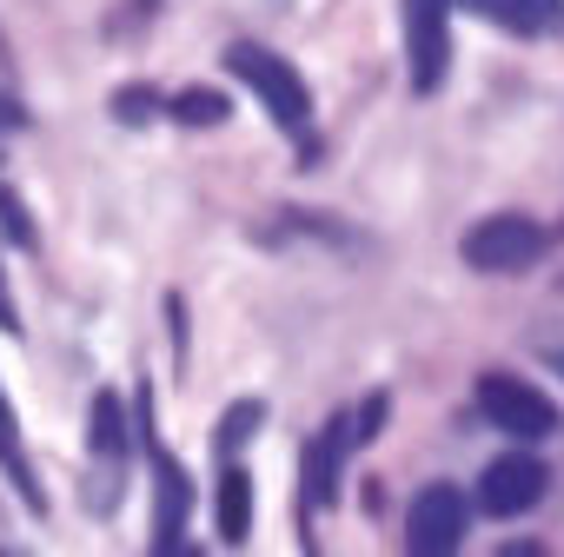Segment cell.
<instances>
[{"mask_svg":"<svg viewBox=\"0 0 564 557\" xmlns=\"http://www.w3.org/2000/svg\"><path fill=\"white\" fill-rule=\"evenodd\" d=\"M471 8H478L485 21H498L505 34H524V41L564 34V0H471Z\"/></svg>","mask_w":564,"mask_h":557,"instance_id":"9","label":"cell"},{"mask_svg":"<svg viewBox=\"0 0 564 557\" xmlns=\"http://www.w3.org/2000/svg\"><path fill=\"white\" fill-rule=\"evenodd\" d=\"M544 245H551V232L538 226V219H524V212H491V219H478L471 232H465V265L471 272H531L538 259H544Z\"/></svg>","mask_w":564,"mask_h":557,"instance_id":"2","label":"cell"},{"mask_svg":"<svg viewBox=\"0 0 564 557\" xmlns=\"http://www.w3.org/2000/svg\"><path fill=\"white\" fill-rule=\"evenodd\" d=\"M259 418H265V405H259V398H239V405L219 418V438H213V445H219V458H226V465H232V451L259 432Z\"/></svg>","mask_w":564,"mask_h":557,"instance_id":"13","label":"cell"},{"mask_svg":"<svg viewBox=\"0 0 564 557\" xmlns=\"http://www.w3.org/2000/svg\"><path fill=\"white\" fill-rule=\"evenodd\" d=\"M226 67L265 100V113L279 120V133H293V140L313 133V94H306V80L293 74V61H279V54L259 47V41H232V47H226Z\"/></svg>","mask_w":564,"mask_h":557,"instance_id":"1","label":"cell"},{"mask_svg":"<svg viewBox=\"0 0 564 557\" xmlns=\"http://www.w3.org/2000/svg\"><path fill=\"white\" fill-rule=\"evenodd\" d=\"M405 61L412 94H438L452 67V0H405Z\"/></svg>","mask_w":564,"mask_h":557,"instance_id":"5","label":"cell"},{"mask_svg":"<svg viewBox=\"0 0 564 557\" xmlns=\"http://www.w3.org/2000/svg\"><path fill=\"white\" fill-rule=\"evenodd\" d=\"M232 107H226V94H213V87H186V94H173V120L180 127H219Z\"/></svg>","mask_w":564,"mask_h":557,"instance_id":"12","label":"cell"},{"mask_svg":"<svg viewBox=\"0 0 564 557\" xmlns=\"http://www.w3.org/2000/svg\"><path fill=\"white\" fill-rule=\"evenodd\" d=\"M498 557H551V550H544V544H531V537H511Z\"/></svg>","mask_w":564,"mask_h":557,"instance_id":"16","label":"cell"},{"mask_svg":"<svg viewBox=\"0 0 564 557\" xmlns=\"http://www.w3.org/2000/svg\"><path fill=\"white\" fill-rule=\"evenodd\" d=\"M0 465H8V478L21 484V498L41 511L47 498H41V484H34V465H28V451H21V425H14V405H8V392H0Z\"/></svg>","mask_w":564,"mask_h":557,"instance_id":"11","label":"cell"},{"mask_svg":"<svg viewBox=\"0 0 564 557\" xmlns=\"http://www.w3.org/2000/svg\"><path fill=\"white\" fill-rule=\"evenodd\" d=\"M544 484H551V471H544L531 451H505V458H491L485 478H478V511H491V517H524V511L544 498Z\"/></svg>","mask_w":564,"mask_h":557,"instance_id":"6","label":"cell"},{"mask_svg":"<svg viewBox=\"0 0 564 557\" xmlns=\"http://www.w3.org/2000/svg\"><path fill=\"white\" fill-rule=\"evenodd\" d=\"M153 478H160V524H153L160 537H153V544H160V557H186V550H180V537H186V504H193L186 471L160 451V458H153Z\"/></svg>","mask_w":564,"mask_h":557,"instance_id":"8","label":"cell"},{"mask_svg":"<svg viewBox=\"0 0 564 557\" xmlns=\"http://www.w3.org/2000/svg\"><path fill=\"white\" fill-rule=\"evenodd\" d=\"M153 87H127V94H113V113L127 120V127H140V120H153Z\"/></svg>","mask_w":564,"mask_h":557,"instance_id":"15","label":"cell"},{"mask_svg":"<svg viewBox=\"0 0 564 557\" xmlns=\"http://www.w3.org/2000/svg\"><path fill=\"white\" fill-rule=\"evenodd\" d=\"M0 226H8L14 245H34V219H28V206H21L14 186H0Z\"/></svg>","mask_w":564,"mask_h":557,"instance_id":"14","label":"cell"},{"mask_svg":"<svg viewBox=\"0 0 564 557\" xmlns=\"http://www.w3.org/2000/svg\"><path fill=\"white\" fill-rule=\"evenodd\" d=\"M0 326H8V332H14V306H8V293H0Z\"/></svg>","mask_w":564,"mask_h":557,"instance_id":"17","label":"cell"},{"mask_svg":"<svg viewBox=\"0 0 564 557\" xmlns=\"http://www.w3.org/2000/svg\"><path fill=\"white\" fill-rule=\"evenodd\" d=\"M478 412H485L498 432L524 438V445H538V438H551V432H557L551 398H544L531 379H518V372H485V379H478Z\"/></svg>","mask_w":564,"mask_h":557,"instance_id":"3","label":"cell"},{"mask_svg":"<svg viewBox=\"0 0 564 557\" xmlns=\"http://www.w3.org/2000/svg\"><path fill=\"white\" fill-rule=\"evenodd\" d=\"M471 524V504L458 484H425L405 511V557H458Z\"/></svg>","mask_w":564,"mask_h":557,"instance_id":"4","label":"cell"},{"mask_svg":"<svg viewBox=\"0 0 564 557\" xmlns=\"http://www.w3.org/2000/svg\"><path fill=\"white\" fill-rule=\"evenodd\" d=\"M219 537L226 544L252 537V478L239 465H226V478H219Z\"/></svg>","mask_w":564,"mask_h":557,"instance_id":"10","label":"cell"},{"mask_svg":"<svg viewBox=\"0 0 564 557\" xmlns=\"http://www.w3.org/2000/svg\"><path fill=\"white\" fill-rule=\"evenodd\" d=\"M87 445H94V465H100V478H107V504H113V478L127 471V445H133V432H127V412H120V398H113V392H100V398H94Z\"/></svg>","mask_w":564,"mask_h":557,"instance_id":"7","label":"cell"}]
</instances>
